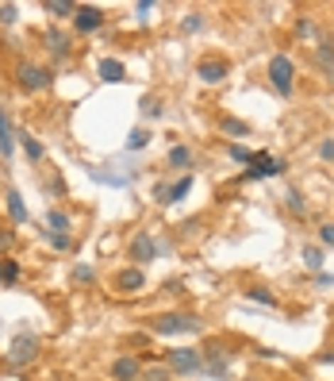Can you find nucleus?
Returning <instances> with one entry per match:
<instances>
[{"mask_svg":"<svg viewBox=\"0 0 334 381\" xmlns=\"http://www.w3.org/2000/svg\"><path fill=\"white\" fill-rule=\"evenodd\" d=\"M185 31H204V12H188L185 16Z\"/></svg>","mask_w":334,"mask_h":381,"instance_id":"e433bc0d","label":"nucleus"},{"mask_svg":"<svg viewBox=\"0 0 334 381\" xmlns=\"http://www.w3.org/2000/svg\"><path fill=\"white\" fill-rule=\"evenodd\" d=\"M166 366L173 370V377H193L204 370V350H196V347H173V350H166Z\"/></svg>","mask_w":334,"mask_h":381,"instance_id":"f03ea898","label":"nucleus"},{"mask_svg":"<svg viewBox=\"0 0 334 381\" xmlns=\"http://www.w3.org/2000/svg\"><path fill=\"white\" fill-rule=\"evenodd\" d=\"M112 381H139L142 377V362L135 355H119L116 362H112Z\"/></svg>","mask_w":334,"mask_h":381,"instance_id":"ddd939ff","label":"nucleus"},{"mask_svg":"<svg viewBox=\"0 0 334 381\" xmlns=\"http://www.w3.org/2000/svg\"><path fill=\"white\" fill-rule=\"evenodd\" d=\"M92 181H100V185H116V189H127V177H116V174H104V169H89Z\"/></svg>","mask_w":334,"mask_h":381,"instance_id":"c756f323","label":"nucleus"},{"mask_svg":"<svg viewBox=\"0 0 334 381\" xmlns=\"http://www.w3.org/2000/svg\"><path fill=\"white\" fill-rule=\"evenodd\" d=\"M16 81H20V89H27V93H43L54 85V70L35 66V62H20L16 66Z\"/></svg>","mask_w":334,"mask_h":381,"instance_id":"20e7f679","label":"nucleus"},{"mask_svg":"<svg viewBox=\"0 0 334 381\" xmlns=\"http://www.w3.org/2000/svg\"><path fill=\"white\" fill-rule=\"evenodd\" d=\"M20 147H23V155L31 158V162H43V142H39V139H31V135H20Z\"/></svg>","mask_w":334,"mask_h":381,"instance_id":"cd10ccee","label":"nucleus"},{"mask_svg":"<svg viewBox=\"0 0 334 381\" xmlns=\"http://www.w3.org/2000/svg\"><path fill=\"white\" fill-rule=\"evenodd\" d=\"M227 155H231L235 162H242V166H250V162L257 158V150H250V147H242V142H231V147H227Z\"/></svg>","mask_w":334,"mask_h":381,"instance_id":"a878e982","label":"nucleus"},{"mask_svg":"<svg viewBox=\"0 0 334 381\" xmlns=\"http://www.w3.org/2000/svg\"><path fill=\"white\" fill-rule=\"evenodd\" d=\"M227 73H231V66H227L223 58H204V62L196 66V78L204 81V85H223Z\"/></svg>","mask_w":334,"mask_h":381,"instance_id":"f8f14e48","label":"nucleus"},{"mask_svg":"<svg viewBox=\"0 0 334 381\" xmlns=\"http://www.w3.org/2000/svg\"><path fill=\"white\" fill-rule=\"evenodd\" d=\"M231 362H235V355H227L223 343H208V350H204V374H212V377H227Z\"/></svg>","mask_w":334,"mask_h":381,"instance_id":"6e6552de","label":"nucleus"},{"mask_svg":"<svg viewBox=\"0 0 334 381\" xmlns=\"http://www.w3.org/2000/svg\"><path fill=\"white\" fill-rule=\"evenodd\" d=\"M112 285H116V293H142L146 289V273L139 270V266H123V270L116 273V278H112Z\"/></svg>","mask_w":334,"mask_h":381,"instance_id":"9d476101","label":"nucleus"},{"mask_svg":"<svg viewBox=\"0 0 334 381\" xmlns=\"http://www.w3.org/2000/svg\"><path fill=\"white\" fill-rule=\"evenodd\" d=\"M296 39H315V20H296Z\"/></svg>","mask_w":334,"mask_h":381,"instance_id":"473e14b6","label":"nucleus"},{"mask_svg":"<svg viewBox=\"0 0 334 381\" xmlns=\"http://www.w3.org/2000/svg\"><path fill=\"white\" fill-rule=\"evenodd\" d=\"M269 81H273V89L281 93V97H292V89H296V66L289 54H273L269 58Z\"/></svg>","mask_w":334,"mask_h":381,"instance_id":"39448f33","label":"nucleus"},{"mask_svg":"<svg viewBox=\"0 0 334 381\" xmlns=\"http://www.w3.org/2000/svg\"><path fill=\"white\" fill-rule=\"evenodd\" d=\"M73 281H77V285H92V281H97V270H92V266H77V270H73Z\"/></svg>","mask_w":334,"mask_h":381,"instance_id":"72a5a7b5","label":"nucleus"},{"mask_svg":"<svg viewBox=\"0 0 334 381\" xmlns=\"http://www.w3.org/2000/svg\"><path fill=\"white\" fill-rule=\"evenodd\" d=\"M315 281H319L323 289H327V285H334V273H315Z\"/></svg>","mask_w":334,"mask_h":381,"instance_id":"79ce46f5","label":"nucleus"},{"mask_svg":"<svg viewBox=\"0 0 334 381\" xmlns=\"http://www.w3.org/2000/svg\"><path fill=\"white\" fill-rule=\"evenodd\" d=\"M0 155H4V158H12V155H16V135H12V127H8L4 108H0Z\"/></svg>","mask_w":334,"mask_h":381,"instance_id":"6ab92c4d","label":"nucleus"},{"mask_svg":"<svg viewBox=\"0 0 334 381\" xmlns=\"http://www.w3.org/2000/svg\"><path fill=\"white\" fill-rule=\"evenodd\" d=\"M303 266L315 270V273H323V251L319 246H303Z\"/></svg>","mask_w":334,"mask_h":381,"instance_id":"c85d7f7f","label":"nucleus"},{"mask_svg":"<svg viewBox=\"0 0 334 381\" xmlns=\"http://www.w3.org/2000/svg\"><path fill=\"white\" fill-rule=\"evenodd\" d=\"M284 169H289V162H284V158H269L265 150H257V158L250 162V169L242 174V181H265V177L284 174Z\"/></svg>","mask_w":334,"mask_h":381,"instance_id":"423d86ee","label":"nucleus"},{"mask_svg":"<svg viewBox=\"0 0 334 381\" xmlns=\"http://www.w3.org/2000/svg\"><path fill=\"white\" fill-rule=\"evenodd\" d=\"M35 358H39V335H27V331H20V335L12 339V347H8L4 362L12 370H23V366H31Z\"/></svg>","mask_w":334,"mask_h":381,"instance_id":"7ed1b4c3","label":"nucleus"},{"mask_svg":"<svg viewBox=\"0 0 334 381\" xmlns=\"http://www.w3.org/2000/svg\"><path fill=\"white\" fill-rule=\"evenodd\" d=\"M97 78L108 81V85H116V81L127 78V70H123L119 58H100V62H97Z\"/></svg>","mask_w":334,"mask_h":381,"instance_id":"2eb2a0df","label":"nucleus"},{"mask_svg":"<svg viewBox=\"0 0 334 381\" xmlns=\"http://www.w3.org/2000/svg\"><path fill=\"white\" fill-rule=\"evenodd\" d=\"M242 297H246V301H254V304H262V308H276V297H273L269 289H262V285H250Z\"/></svg>","mask_w":334,"mask_h":381,"instance_id":"412c9836","label":"nucleus"},{"mask_svg":"<svg viewBox=\"0 0 334 381\" xmlns=\"http://www.w3.org/2000/svg\"><path fill=\"white\" fill-rule=\"evenodd\" d=\"M219 127H223V135H231V139H246V135H250V123H242L235 116H223V120H219Z\"/></svg>","mask_w":334,"mask_h":381,"instance_id":"aec40b11","label":"nucleus"},{"mask_svg":"<svg viewBox=\"0 0 334 381\" xmlns=\"http://www.w3.org/2000/svg\"><path fill=\"white\" fill-rule=\"evenodd\" d=\"M315 58H319V66H327V70H334V43L323 39L319 51H315Z\"/></svg>","mask_w":334,"mask_h":381,"instance_id":"7c9ffc66","label":"nucleus"},{"mask_svg":"<svg viewBox=\"0 0 334 381\" xmlns=\"http://www.w3.org/2000/svg\"><path fill=\"white\" fill-rule=\"evenodd\" d=\"M319 362H334V350H327V355H319Z\"/></svg>","mask_w":334,"mask_h":381,"instance_id":"37998d69","label":"nucleus"},{"mask_svg":"<svg viewBox=\"0 0 334 381\" xmlns=\"http://www.w3.org/2000/svg\"><path fill=\"white\" fill-rule=\"evenodd\" d=\"M146 147H150V131H146V127H135V131L127 135V150L135 155V150H146Z\"/></svg>","mask_w":334,"mask_h":381,"instance_id":"b1692460","label":"nucleus"},{"mask_svg":"<svg viewBox=\"0 0 334 381\" xmlns=\"http://www.w3.org/2000/svg\"><path fill=\"white\" fill-rule=\"evenodd\" d=\"M43 46H46V54L58 58V62H65L73 54V39L65 31H58V27H46V31H43Z\"/></svg>","mask_w":334,"mask_h":381,"instance_id":"1a4fd4ad","label":"nucleus"},{"mask_svg":"<svg viewBox=\"0 0 334 381\" xmlns=\"http://www.w3.org/2000/svg\"><path fill=\"white\" fill-rule=\"evenodd\" d=\"M142 116H150V120H154V116H161V100L146 97V100H142Z\"/></svg>","mask_w":334,"mask_h":381,"instance_id":"58836bf2","label":"nucleus"},{"mask_svg":"<svg viewBox=\"0 0 334 381\" xmlns=\"http://www.w3.org/2000/svg\"><path fill=\"white\" fill-rule=\"evenodd\" d=\"M70 216L62 212V208H50V212H46V231H54V235H70Z\"/></svg>","mask_w":334,"mask_h":381,"instance_id":"a211bd4d","label":"nucleus"},{"mask_svg":"<svg viewBox=\"0 0 334 381\" xmlns=\"http://www.w3.org/2000/svg\"><path fill=\"white\" fill-rule=\"evenodd\" d=\"M46 243H50L54 251H70V246H73L70 235H54V231H46Z\"/></svg>","mask_w":334,"mask_h":381,"instance_id":"c9c22d12","label":"nucleus"},{"mask_svg":"<svg viewBox=\"0 0 334 381\" xmlns=\"http://www.w3.org/2000/svg\"><path fill=\"white\" fill-rule=\"evenodd\" d=\"M161 251H166V246H161L150 231H135V239H131V251H127V254H131V262L142 266V262H154Z\"/></svg>","mask_w":334,"mask_h":381,"instance_id":"0eeeda50","label":"nucleus"},{"mask_svg":"<svg viewBox=\"0 0 334 381\" xmlns=\"http://www.w3.org/2000/svg\"><path fill=\"white\" fill-rule=\"evenodd\" d=\"M139 381H173V370H169L166 362H154V366H142Z\"/></svg>","mask_w":334,"mask_h":381,"instance_id":"4be33fe9","label":"nucleus"},{"mask_svg":"<svg viewBox=\"0 0 334 381\" xmlns=\"http://www.w3.org/2000/svg\"><path fill=\"white\" fill-rule=\"evenodd\" d=\"M166 162H169L173 169H188V166H193V147H185V142H177V147H169Z\"/></svg>","mask_w":334,"mask_h":381,"instance_id":"f3484780","label":"nucleus"},{"mask_svg":"<svg viewBox=\"0 0 334 381\" xmlns=\"http://www.w3.org/2000/svg\"><path fill=\"white\" fill-rule=\"evenodd\" d=\"M284 204H289L292 216H308V201H303L300 189H289V193H284Z\"/></svg>","mask_w":334,"mask_h":381,"instance_id":"5701e85b","label":"nucleus"},{"mask_svg":"<svg viewBox=\"0 0 334 381\" xmlns=\"http://www.w3.org/2000/svg\"><path fill=\"white\" fill-rule=\"evenodd\" d=\"M12 246H16V231L8 224H0V254H8Z\"/></svg>","mask_w":334,"mask_h":381,"instance_id":"2f4dec72","label":"nucleus"},{"mask_svg":"<svg viewBox=\"0 0 334 381\" xmlns=\"http://www.w3.org/2000/svg\"><path fill=\"white\" fill-rule=\"evenodd\" d=\"M0 281H4V285H16V281H20V262L0 259Z\"/></svg>","mask_w":334,"mask_h":381,"instance_id":"393cba45","label":"nucleus"},{"mask_svg":"<svg viewBox=\"0 0 334 381\" xmlns=\"http://www.w3.org/2000/svg\"><path fill=\"white\" fill-rule=\"evenodd\" d=\"M4 208H8V220L12 224H27V204H23L20 189H8L4 193Z\"/></svg>","mask_w":334,"mask_h":381,"instance_id":"4468645a","label":"nucleus"},{"mask_svg":"<svg viewBox=\"0 0 334 381\" xmlns=\"http://www.w3.org/2000/svg\"><path fill=\"white\" fill-rule=\"evenodd\" d=\"M73 27H77L81 35H89V31H100V27H104V8H97V4H77V16H73Z\"/></svg>","mask_w":334,"mask_h":381,"instance_id":"9b49d317","label":"nucleus"},{"mask_svg":"<svg viewBox=\"0 0 334 381\" xmlns=\"http://www.w3.org/2000/svg\"><path fill=\"white\" fill-rule=\"evenodd\" d=\"M135 12H139V20H150V16L158 12V4H154V0H139V4H135Z\"/></svg>","mask_w":334,"mask_h":381,"instance_id":"4c0bfd02","label":"nucleus"},{"mask_svg":"<svg viewBox=\"0 0 334 381\" xmlns=\"http://www.w3.org/2000/svg\"><path fill=\"white\" fill-rule=\"evenodd\" d=\"M16 20H20V8H16V4H0V24L12 27Z\"/></svg>","mask_w":334,"mask_h":381,"instance_id":"f704fd0d","label":"nucleus"},{"mask_svg":"<svg viewBox=\"0 0 334 381\" xmlns=\"http://www.w3.org/2000/svg\"><path fill=\"white\" fill-rule=\"evenodd\" d=\"M188 193H193V174H185V177H177L173 181V185H169V197H166V208L169 204H181V201H185V197Z\"/></svg>","mask_w":334,"mask_h":381,"instance_id":"dca6fc26","label":"nucleus"},{"mask_svg":"<svg viewBox=\"0 0 334 381\" xmlns=\"http://www.w3.org/2000/svg\"><path fill=\"white\" fill-rule=\"evenodd\" d=\"M154 335H200L204 331V320L196 316V312H166V316L154 320Z\"/></svg>","mask_w":334,"mask_h":381,"instance_id":"f257e3e1","label":"nucleus"},{"mask_svg":"<svg viewBox=\"0 0 334 381\" xmlns=\"http://www.w3.org/2000/svg\"><path fill=\"white\" fill-rule=\"evenodd\" d=\"M46 12L50 16H77V4H73V0H50V4H46Z\"/></svg>","mask_w":334,"mask_h":381,"instance_id":"bb28decb","label":"nucleus"},{"mask_svg":"<svg viewBox=\"0 0 334 381\" xmlns=\"http://www.w3.org/2000/svg\"><path fill=\"white\" fill-rule=\"evenodd\" d=\"M319 239H323V246H334V224H323L319 227Z\"/></svg>","mask_w":334,"mask_h":381,"instance_id":"a19ab883","label":"nucleus"},{"mask_svg":"<svg viewBox=\"0 0 334 381\" xmlns=\"http://www.w3.org/2000/svg\"><path fill=\"white\" fill-rule=\"evenodd\" d=\"M319 158L323 162H334V139H323L319 142Z\"/></svg>","mask_w":334,"mask_h":381,"instance_id":"ea45409f","label":"nucleus"}]
</instances>
